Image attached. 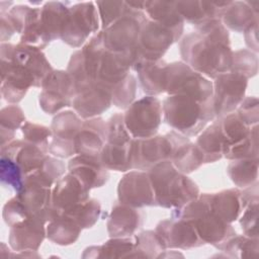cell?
<instances>
[{
    "label": "cell",
    "mask_w": 259,
    "mask_h": 259,
    "mask_svg": "<svg viewBox=\"0 0 259 259\" xmlns=\"http://www.w3.org/2000/svg\"><path fill=\"white\" fill-rule=\"evenodd\" d=\"M182 62L206 78L214 79L231 69L233 51L229 30L221 19L211 20L179 41Z\"/></svg>",
    "instance_id": "obj_1"
},
{
    "label": "cell",
    "mask_w": 259,
    "mask_h": 259,
    "mask_svg": "<svg viewBox=\"0 0 259 259\" xmlns=\"http://www.w3.org/2000/svg\"><path fill=\"white\" fill-rule=\"evenodd\" d=\"M156 206L181 208L199 196L197 184L179 172L170 161H162L148 171Z\"/></svg>",
    "instance_id": "obj_2"
},
{
    "label": "cell",
    "mask_w": 259,
    "mask_h": 259,
    "mask_svg": "<svg viewBox=\"0 0 259 259\" xmlns=\"http://www.w3.org/2000/svg\"><path fill=\"white\" fill-rule=\"evenodd\" d=\"M163 119L188 138L198 136L215 117L212 101L199 102L184 95H168L162 102Z\"/></svg>",
    "instance_id": "obj_3"
},
{
    "label": "cell",
    "mask_w": 259,
    "mask_h": 259,
    "mask_svg": "<svg viewBox=\"0 0 259 259\" xmlns=\"http://www.w3.org/2000/svg\"><path fill=\"white\" fill-rule=\"evenodd\" d=\"M171 217L190 223L204 245L209 244L215 248L237 234L232 224L225 222L211 210L208 193L199 194L196 199L181 208H173Z\"/></svg>",
    "instance_id": "obj_4"
},
{
    "label": "cell",
    "mask_w": 259,
    "mask_h": 259,
    "mask_svg": "<svg viewBox=\"0 0 259 259\" xmlns=\"http://www.w3.org/2000/svg\"><path fill=\"white\" fill-rule=\"evenodd\" d=\"M220 119L224 140L223 157L228 160L258 158V125L245 124L234 111Z\"/></svg>",
    "instance_id": "obj_5"
},
{
    "label": "cell",
    "mask_w": 259,
    "mask_h": 259,
    "mask_svg": "<svg viewBox=\"0 0 259 259\" xmlns=\"http://www.w3.org/2000/svg\"><path fill=\"white\" fill-rule=\"evenodd\" d=\"M184 135L171 131L146 139H133L130 150L131 170L148 171L162 161H170Z\"/></svg>",
    "instance_id": "obj_6"
},
{
    "label": "cell",
    "mask_w": 259,
    "mask_h": 259,
    "mask_svg": "<svg viewBox=\"0 0 259 259\" xmlns=\"http://www.w3.org/2000/svg\"><path fill=\"white\" fill-rule=\"evenodd\" d=\"M147 18L144 11L125 15L101 30L104 49L121 55L134 64L139 60L138 41L142 22Z\"/></svg>",
    "instance_id": "obj_7"
},
{
    "label": "cell",
    "mask_w": 259,
    "mask_h": 259,
    "mask_svg": "<svg viewBox=\"0 0 259 259\" xmlns=\"http://www.w3.org/2000/svg\"><path fill=\"white\" fill-rule=\"evenodd\" d=\"M165 92L207 102L212 98V82L184 62H173L166 66Z\"/></svg>",
    "instance_id": "obj_8"
},
{
    "label": "cell",
    "mask_w": 259,
    "mask_h": 259,
    "mask_svg": "<svg viewBox=\"0 0 259 259\" xmlns=\"http://www.w3.org/2000/svg\"><path fill=\"white\" fill-rule=\"evenodd\" d=\"M133 137L125 127L123 113L117 112L107 120V139L99 154L107 170L126 172L130 167V150Z\"/></svg>",
    "instance_id": "obj_9"
},
{
    "label": "cell",
    "mask_w": 259,
    "mask_h": 259,
    "mask_svg": "<svg viewBox=\"0 0 259 259\" xmlns=\"http://www.w3.org/2000/svg\"><path fill=\"white\" fill-rule=\"evenodd\" d=\"M162 119V102L156 96L150 95L135 100L123 113L125 127L134 139L156 136Z\"/></svg>",
    "instance_id": "obj_10"
},
{
    "label": "cell",
    "mask_w": 259,
    "mask_h": 259,
    "mask_svg": "<svg viewBox=\"0 0 259 259\" xmlns=\"http://www.w3.org/2000/svg\"><path fill=\"white\" fill-rule=\"evenodd\" d=\"M101 30L95 2L87 1L70 6L69 15L61 33V39L72 48L84 46L92 33Z\"/></svg>",
    "instance_id": "obj_11"
},
{
    "label": "cell",
    "mask_w": 259,
    "mask_h": 259,
    "mask_svg": "<svg viewBox=\"0 0 259 259\" xmlns=\"http://www.w3.org/2000/svg\"><path fill=\"white\" fill-rule=\"evenodd\" d=\"M247 86L246 77L230 71L213 79L211 101L217 118L236 111L246 97Z\"/></svg>",
    "instance_id": "obj_12"
},
{
    "label": "cell",
    "mask_w": 259,
    "mask_h": 259,
    "mask_svg": "<svg viewBox=\"0 0 259 259\" xmlns=\"http://www.w3.org/2000/svg\"><path fill=\"white\" fill-rule=\"evenodd\" d=\"M76 90L67 71L53 70L41 85L38 104L47 114H57L72 106Z\"/></svg>",
    "instance_id": "obj_13"
},
{
    "label": "cell",
    "mask_w": 259,
    "mask_h": 259,
    "mask_svg": "<svg viewBox=\"0 0 259 259\" xmlns=\"http://www.w3.org/2000/svg\"><path fill=\"white\" fill-rule=\"evenodd\" d=\"M82 123L83 119L73 110H63L57 113L51 124L53 135L50 140L49 154L59 159L75 156L74 140Z\"/></svg>",
    "instance_id": "obj_14"
},
{
    "label": "cell",
    "mask_w": 259,
    "mask_h": 259,
    "mask_svg": "<svg viewBox=\"0 0 259 259\" xmlns=\"http://www.w3.org/2000/svg\"><path fill=\"white\" fill-rule=\"evenodd\" d=\"M118 202L132 207L156 206L154 190L147 171L126 172L117 185Z\"/></svg>",
    "instance_id": "obj_15"
},
{
    "label": "cell",
    "mask_w": 259,
    "mask_h": 259,
    "mask_svg": "<svg viewBox=\"0 0 259 259\" xmlns=\"http://www.w3.org/2000/svg\"><path fill=\"white\" fill-rule=\"evenodd\" d=\"M163 247L167 249H192L204 245L194 227L180 218L161 221L155 229Z\"/></svg>",
    "instance_id": "obj_16"
},
{
    "label": "cell",
    "mask_w": 259,
    "mask_h": 259,
    "mask_svg": "<svg viewBox=\"0 0 259 259\" xmlns=\"http://www.w3.org/2000/svg\"><path fill=\"white\" fill-rule=\"evenodd\" d=\"M175 41L174 34L168 28L147 17L141 24L138 57L144 60H160Z\"/></svg>",
    "instance_id": "obj_17"
},
{
    "label": "cell",
    "mask_w": 259,
    "mask_h": 259,
    "mask_svg": "<svg viewBox=\"0 0 259 259\" xmlns=\"http://www.w3.org/2000/svg\"><path fill=\"white\" fill-rule=\"evenodd\" d=\"M47 222L39 217L30 215L9 230L8 243L13 252L37 251L47 237Z\"/></svg>",
    "instance_id": "obj_18"
},
{
    "label": "cell",
    "mask_w": 259,
    "mask_h": 259,
    "mask_svg": "<svg viewBox=\"0 0 259 259\" xmlns=\"http://www.w3.org/2000/svg\"><path fill=\"white\" fill-rule=\"evenodd\" d=\"M12 63L23 70L32 80L33 87L41 88L46 78L54 70L41 50L22 44L14 46Z\"/></svg>",
    "instance_id": "obj_19"
},
{
    "label": "cell",
    "mask_w": 259,
    "mask_h": 259,
    "mask_svg": "<svg viewBox=\"0 0 259 259\" xmlns=\"http://www.w3.org/2000/svg\"><path fill=\"white\" fill-rule=\"evenodd\" d=\"M90 189L71 173L65 174L52 188V204L61 214L88 200Z\"/></svg>",
    "instance_id": "obj_20"
},
{
    "label": "cell",
    "mask_w": 259,
    "mask_h": 259,
    "mask_svg": "<svg viewBox=\"0 0 259 259\" xmlns=\"http://www.w3.org/2000/svg\"><path fill=\"white\" fill-rule=\"evenodd\" d=\"M111 104V95L108 88L99 81H96L82 92L77 93L72 101L74 111L82 119L99 116Z\"/></svg>",
    "instance_id": "obj_21"
},
{
    "label": "cell",
    "mask_w": 259,
    "mask_h": 259,
    "mask_svg": "<svg viewBox=\"0 0 259 259\" xmlns=\"http://www.w3.org/2000/svg\"><path fill=\"white\" fill-rule=\"evenodd\" d=\"M16 196L24 204L30 215H36L47 223L60 213L52 204V188L33 182H24Z\"/></svg>",
    "instance_id": "obj_22"
},
{
    "label": "cell",
    "mask_w": 259,
    "mask_h": 259,
    "mask_svg": "<svg viewBox=\"0 0 259 259\" xmlns=\"http://www.w3.org/2000/svg\"><path fill=\"white\" fill-rule=\"evenodd\" d=\"M107 139V121L100 116L84 119L75 140L76 155L99 156Z\"/></svg>",
    "instance_id": "obj_23"
},
{
    "label": "cell",
    "mask_w": 259,
    "mask_h": 259,
    "mask_svg": "<svg viewBox=\"0 0 259 259\" xmlns=\"http://www.w3.org/2000/svg\"><path fill=\"white\" fill-rule=\"evenodd\" d=\"M0 155L9 158L26 178L41 165L48 154L39 147L22 139L13 140L9 144L1 147Z\"/></svg>",
    "instance_id": "obj_24"
},
{
    "label": "cell",
    "mask_w": 259,
    "mask_h": 259,
    "mask_svg": "<svg viewBox=\"0 0 259 259\" xmlns=\"http://www.w3.org/2000/svg\"><path fill=\"white\" fill-rule=\"evenodd\" d=\"M67 168L69 173L79 178L90 190L103 186L109 177L99 156L75 155L70 158Z\"/></svg>",
    "instance_id": "obj_25"
},
{
    "label": "cell",
    "mask_w": 259,
    "mask_h": 259,
    "mask_svg": "<svg viewBox=\"0 0 259 259\" xmlns=\"http://www.w3.org/2000/svg\"><path fill=\"white\" fill-rule=\"evenodd\" d=\"M143 215L139 208L115 203L109 213L106 227L110 238L132 237L141 228Z\"/></svg>",
    "instance_id": "obj_26"
},
{
    "label": "cell",
    "mask_w": 259,
    "mask_h": 259,
    "mask_svg": "<svg viewBox=\"0 0 259 259\" xmlns=\"http://www.w3.org/2000/svg\"><path fill=\"white\" fill-rule=\"evenodd\" d=\"M229 1H174L175 7L184 22L196 28L214 19H221L224 7Z\"/></svg>",
    "instance_id": "obj_27"
},
{
    "label": "cell",
    "mask_w": 259,
    "mask_h": 259,
    "mask_svg": "<svg viewBox=\"0 0 259 259\" xmlns=\"http://www.w3.org/2000/svg\"><path fill=\"white\" fill-rule=\"evenodd\" d=\"M167 63L163 60L139 59L133 66L138 74L139 83L143 91L150 96H156L165 92V74Z\"/></svg>",
    "instance_id": "obj_28"
},
{
    "label": "cell",
    "mask_w": 259,
    "mask_h": 259,
    "mask_svg": "<svg viewBox=\"0 0 259 259\" xmlns=\"http://www.w3.org/2000/svg\"><path fill=\"white\" fill-rule=\"evenodd\" d=\"M144 12L147 17L168 28L180 40L184 30V20L177 11L174 1H145Z\"/></svg>",
    "instance_id": "obj_29"
},
{
    "label": "cell",
    "mask_w": 259,
    "mask_h": 259,
    "mask_svg": "<svg viewBox=\"0 0 259 259\" xmlns=\"http://www.w3.org/2000/svg\"><path fill=\"white\" fill-rule=\"evenodd\" d=\"M208 200L211 210L229 224L237 221L243 210L239 188L234 187L215 193H208Z\"/></svg>",
    "instance_id": "obj_30"
},
{
    "label": "cell",
    "mask_w": 259,
    "mask_h": 259,
    "mask_svg": "<svg viewBox=\"0 0 259 259\" xmlns=\"http://www.w3.org/2000/svg\"><path fill=\"white\" fill-rule=\"evenodd\" d=\"M259 12L254 10L247 1H229L221 14V21L227 29L244 32L258 20Z\"/></svg>",
    "instance_id": "obj_31"
},
{
    "label": "cell",
    "mask_w": 259,
    "mask_h": 259,
    "mask_svg": "<svg viewBox=\"0 0 259 259\" xmlns=\"http://www.w3.org/2000/svg\"><path fill=\"white\" fill-rule=\"evenodd\" d=\"M132 68L133 64L126 58L104 49L100 59L97 81L106 86H112L125 78Z\"/></svg>",
    "instance_id": "obj_32"
},
{
    "label": "cell",
    "mask_w": 259,
    "mask_h": 259,
    "mask_svg": "<svg viewBox=\"0 0 259 259\" xmlns=\"http://www.w3.org/2000/svg\"><path fill=\"white\" fill-rule=\"evenodd\" d=\"M69 4L62 1H49L40 8V21L50 41L61 38L63 27L69 15Z\"/></svg>",
    "instance_id": "obj_33"
},
{
    "label": "cell",
    "mask_w": 259,
    "mask_h": 259,
    "mask_svg": "<svg viewBox=\"0 0 259 259\" xmlns=\"http://www.w3.org/2000/svg\"><path fill=\"white\" fill-rule=\"evenodd\" d=\"M195 145L203 156V163H213L223 158L224 140L220 119H213L197 137Z\"/></svg>",
    "instance_id": "obj_34"
},
{
    "label": "cell",
    "mask_w": 259,
    "mask_h": 259,
    "mask_svg": "<svg viewBox=\"0 0 259 259\" xmlns=\"http://www.w3.org/2000/svg\"><path fill=\"white\" fill-rule=\"evenodd\" d=\"M81 231V227L65 213L57 215L47 224V238L60 246L74 244L78 240Z\"/></svg>",
    "instance_id": "obj_35"
},
{
    "label": "cell",
    "mask_w": 259,
    "mask_h": 259,
    "mask_svg": "<svg viewBox=\"0 0 259 259\" xmlns=\"http://www.w3.org/2000/svg\"><path fill=\"white\" fill-rule=\"evenodd\" d=\"M135 250V237L110 238L99 246L84 250L83 258H132Z\"/></svg>",
    "instance_id": "obj_36"
},
{
    "label": "cell",
    "mask_w": 259,
    "mask_h": 259,
    "mask_svg": "<svg viewBox=\"0 0 259 259\" xmlns=\"http://www.w3.org/2000/svg\"><path fill=\"white\" fill-rule=\"evenodd\" d=\"M170 162L179 172L184 174L192 173L204 164L201 152L188 137H185L178 145Z\"/></svg>",
    "instance_id": "obj_37"
},
{
    "label": "cell",
    "mask_w": 259,
    "mask_h": 259,
    "mask_svg": "<svg viewBox=\"0 0 259 259\" xmlns=\"http://www.w3.org/2000/svg\"><path fill=\"white\" fill-rule=\"evenodd\" d=\"M67 166L59 158L47 155L41 165L30 173L24 182H33L39 185L53 188V186L65 175Z\"/></svg>",
    "instance_id": "obj_38"
},
{
    "label": "cell",
    "mask_w": 259,
    "mask_h": 259,
    "mask_svg": "<svg viewBox=\"0 0 259 259\" xmlns=\"http://www.w3.org/2000/svg\"><path fill=\"white\" fill-rule=\"evenodd\" d=\"M258 168V158L231 160L227 167V174L237 187L246 188L257 182Z\"/></svg>",
    "instance_id": "obj_39"
},
{
    "label": "cell",
    "mask_w": 259,
    "mask_h": 259,
    "mask_svg": "<svg viewBox=\"0 0 259 259\" xmlns=\"http://www.w3.org/2000/svg\"><path fill=\"white\" fill-rule=\"evenodd\" d=\"M50 42L40 21V8L32 7L20 34L19 44L42 50Z\"/></svg>",
    "instance_id": "obj_40"
},
{
    "label": "cell",
    "mask_w": 259,
    "mask_h": 259,
    "mask_svg": "<svg viewBox=\"0 0 259 259\" xmlns=\"http://www.w3.org/2000/svg\"><path fill=\"white\" fill-rule=\"evenodd\" d=\"M25 122L23 110L17 104H9L0 111L1 147L9 144L15 138V132Z\"/></svg>",
    "instance_id": "obj_41"
},
{
    "label": "cell",
    "mask_w": 259,
    "mask_h": 259,
    "mask_svg": "<svg viewBox=\"0 0 259 259\" xmlns=\"http://www.w3.org/2000/svg\"><path fill=\"white\" fill-rule=\"evenodd\" d=\"M258 238H251L245 235H235L228 241L220 245L217 249L225 252L230 258L257 257L258 256Z\"/></svg>",
    "instance_id": "obj_42"
},
{
    "label": "cell",
    "mask_w": 259,
    "mask_h": 259,
    "mask_svg": "<svg viewBox=\"0 0 259 259\" xmlns=\"http://www.w3.org/2000/svg\"><path fill=\"white\" fill-rule=\"evenodd\" d=\"M95 5L100 19L101 30L125 15L141 11L131 6L127 1H96Z\"/></svg>",
    "instance_id": "obj_43"
},
{
    "label": "cell",
    "mask_w": 259,
    "mask_h": 259,
    "mask_svg": "<svg viewBox=\"0 0 259 259\" xmlns=\"http://www.w3.org/2000/svg\"><path fill=\"white\" fill-rule=\"evenodd\" d=\"M104 52V46L102 40L101 30L90 37L89 40L81 49L83 63L87 74L93 81H97L98 69L101 56Z\"/></svg>",
    "instance_id": "obj_44"
},
{
    "label": "cell",
    "mask_w": 259,
    "mask_h": 259,
    "mask_svg": "<svg viewBox=\"0 0 259 259\" xmlns=\"http://www.w3.org/2000/svg\"><path fill=\"white\" fill-rule=\"evenodd\" d=\"M101 212L99 201L94 198H89L64 213L71 217L83 230L92 228L100 219Z\"/></svg>",
    "instance_id": "obj_45"
},
{
    "label": "cell",
    "mask_w": 259,
    "mask_h": 259,
    "mask_svg": "<svg viewBox=\"0 0 259 259\" xmlns=\"http://www.w3.org/2000/svg\"><path fill=\"white\" fill-rule=\"evenodd\" d=\"M106 87L110 92L112 104L118 108L126 109L135 101L138 82L136 77L130 73L121 81Z\"/></svg>",
    "instance_id": "obj_46"
},
{
    "label": "cell",
    "mask_w": 259,
    "mask_h": 259,
    "mask_svg": "<svg viewBox=\"0 0 259 259\" xmlns=\"http://www.w3.org/2000/svg\"><path fill=\"white\" fill-rule=\"evenodd\" d=\"M135 237L132 258H154L166 251L155 231H144Z\"/></svg>",
    "instance_id": "obj_47"
},
{
    "label": "cell",
    "mask_w": 259,
    "mask_h": 259,
    "mask_svg": "<svg viewBox=\"0 0 259 259\" xmlns=\"http://www.w3.org/2000/svg\"><path fill=\"white\" fill-rule=\"evenodd\" d=\"M230 72L240 74L247 79L256 76L258 73L257 54L248 49H241L233 52Z\"/></svg>",
    "instance_id": "obj_48"
},
{
    "label": "cell",
    "mask_w": 259,
    "mask_h": 259,
    "mask_svg": "<svg viewBox=\"0 0 259 259\" xmlns=\"http://www.w3.org/2000/svg\"><path fill=\"white\" fill-rule=\"evenodd\" d=\"M66 71L69 74L71 80L73 81L76 94L79 92H82L83 90L90 87L93 83H95V81H93L86 72V69L83 63L81 49L77 50L72 54Z\"/></svg>",
    "instance_id": "obj_49"
},
{
    "label": "cell",
    "mask_w": 259,
    "mask_h": 259,
    "mask_svg": "<svg viewBox=\"0 0 259 259\" xmlns=\"http://www.w3.org/2000/svg\"><path fill=\"white\" fill-rule=\"evenodd\" d=\"M23 140L39 147L45 153L49 154L50 139L52 138V130L42 124L25 121L20 127Z\"/></svg>",
    "instance_id": "obj_50"
},
{
    "label": "cell",
    "mask_w": 259,
    "mask_h": 259,
    "mask_svg": "<svg viewBox=\"0 0 259 259\" xmlns=\"http://www.w3.org/2000/svg\"><path fill=\"white\" fill-rule=\"evenodd\" d=\"M0 178L3 186L11 187L16 193L21 190L25 180V176L20 169L3 155H0Z\"/></svg>",
    "instance_id": "obj_51"
},
{
    "label": "cell",
    "mask_w": 259,
    "mask_h": 259,
    "mask_svg": "<svg viewBox=\"0 0 259 259\" xmlns=\"http://www.w3.org/2000/svg\"><path fill=\"white\" fill-rule=\"evenodd\" d=\"M29 217L28 210L16 195L7 200L3 206L2 218L9 228L25 221Z\"/></svg>",
    "instance_id": "obj_52"
},
{
    "label": "cell",
    "mask_w": 259,
    "mask_h": 259,
    "mask_svg": "<svg viewBox=\"0 0 259 259\" xmlns=\"http://www.w3.org/2000/svg\"><path fill=\"white\" fill-rule=\"evenodd\" d=\"M240 215V226L244 235L258 238V201L246 205Z\"/></svg>",
    "instance_id": "obj_53"
},
{
    "label": "cell",
    "mask_w": 259,
    "mask_h": 259,
    "mask_svg": "<svg viewBox=\"0 0 259 259\" xmlns=\"http://www.w3.org/2000/svg\"><path fill=\"white\" fill-rule=\"evenodd\" d=\"M239 118L247 125L253 126L259 120V100L256 96H247L235 111Z\"/></svg>",
    "instance_id": "obj_54"
},
{
    "label": "cell",
    "mask_w": 259,
    "mask_h": 259,
    "mask_svg": "<svg viewBox=\"0 0 259 259\" xmlns=\"http://www.w3.org/2000/svg\"><path fill=\"white\" fill-rule=\"evenodd\" d=\"M245 44L254 53H258V20L244 31Z\"/></svg>",
    "instance_id": "obj_55"
},
{
    "label": "cell",
    "mask_w": 259,
    "mask_h": 259,
    "mask_svg": "<svg viewBox=\"0 0 259 259\" xmlns=\"http://www.w3.org/2000/svg\"><path fill=\"white\" fill-rule=\"evenodd\" d=\"M0 26H1V30H0V38H1V42H6L7 40H9L11 38V36L16 33L15 28L12 24V22L10 21L7 13H0Z\"/></svg>",
    "instance_id": "obj_56"
}]
</instances>
